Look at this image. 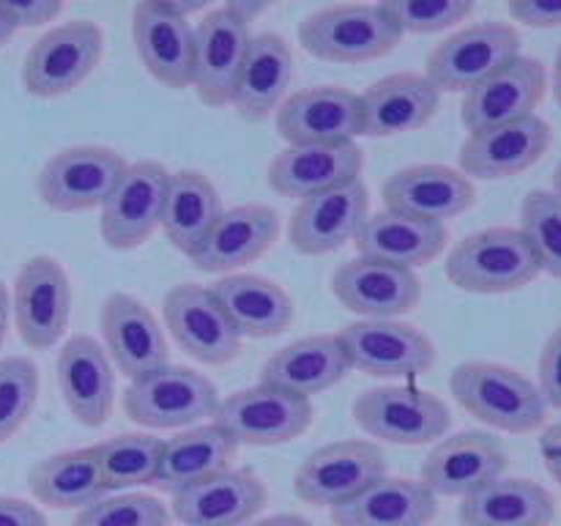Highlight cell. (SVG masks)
Returning <instances> with one entry per match:
<instances>
[{
  "label": "cell",
  "mask_w": 561,
  "mask_h": 526,
  "mask_svg": "<svg viewBox=\"0 0 561 526\" xmlns=\"http://www.w3.org/2000/svg\"><path fill=\"white\" fill-rule=\"evenodd\" d=\"M365 168V153L356 142L334 146H288L268 164V186L283 197H305L351 184Z\"/></svg>",
  "instance_id": "cell-28"
},
{
  "label": "cell",
  "mask_w": 561,
  "mask_h": 526,
  "mask_svg": "<svg viewBox=\"0 0 561 526\" xmlns=\"http://www.w3.org/2000/svg\"><path fill=\"white\" fill-rule=\"evenodd\" d=\"M247 526H312V524L296 513H279V515H268V518H261V521H252V524Z\"/></svg>",
  "instance_id": "cell-50"
},
{
  "label": "cell",
  "mask_w": 561,
  "mask_h": 526,
  "mask_svg": "<svg viewBox=\"0 0 561 526\" xmlns=\"http://www.w3.org/2000/svg\"><path fill=\"white\" fill-rule=\"evenodd\" d=\"M225 5H228V9L233 11L241 22H244V25H250L252 20H257V16L266 14L268 11L266 0H228Z\"/></svg>",
  "instance_id": "cell-49"
},
{
  "label": "cell",
  "mask_w": 561,
  "mask_h": 526,
  "mask_svg": "<svg viewBox=\"0 0 561 526\" xmlns=\"http://www.w3.org/2000/svg\"><path fill=\"white\" fill-rule=\"evenodd\" d=\"M553 192L561 197V162H559V168L553 170Z\"/></svg>",
  "instance_id": "cell-55"
},
{
  "label": "cell",
  "mask_w": 561,
  "mask_h": 526,
  "mask_svg": "<svg viewBox=\"0 0 561 526\" xmlns=\"http://www.w3.org/2000/svg\"><path fill=\"white\" fill-rule=\"evenodd\" d=\"M551 142V124L537 113L491 129L471 132L458 153L460 173L480 181L513 179L535 168L548 153Z\"/></svg>",
  "instance_id": "cell-17"
},
{
  "label": "cell",
  "mask_w": 561,
  "mask_h": 526,
  "mask_svg": "<svg viewBox=\"0 0 561 526\" xmlns=\"http://www.w3.org/2000/svg\"><path fill=\"white\" fill-rule=\"evenodd\" d=\"M383 208L405 217L442 222L469 211L477 203V186L469 175L449 164H409L389 175L381 186Z\"/></svg>",
  "instance_id": "cell-21"
},
{
  "label": "cell",
  "mask_w": 561,
  "mask_h": 526,
  "mask_svg": "<svg viewBox=\"0 0 561 526\" xmlns=\"http://www.w3.org/2000/svg\"><path fill=\"white\" fill-rule=\"evenodd\" d=\"M250 38V25H244L228 5L208 9L197 22L192 88L206 107L219 110L233 102Z\"/></svg>",
  "instance_id": "cell-15"
},
{
  "label": "cell",
  "mask_w": 561,
  "mask_h": 526,
  "mask_svg": "<svg viewBox=\"0 0 561 526\" xmlns=\"http://www.w3.org/2000/svg\"><path fill=\"white\" fill-rule=\"evenodd\" d=\"M312 422V403L307 398L274 387L239 389L219 403L214 425L222 427L236 444L274 447L299 438Z\"/></svg>",
  "instance_id": "cell-11"
},
{
  "label": "cell",
  "mask_w": 561,
  "mask_h": 526,
  "mask_svg": "<svg viewBox=\"0 0 561 526\" xmlns=\"http://www.w3.org/2000/svg\"><path fill=\"white\" fill-rule=\"evenodd\" d=\"M14 33H16V25L9 20V14H5V11L0 9V47H3V44L9 42V38L14 36Z\"/></svg>",
  "instance_id": "cell-53"
},
{
  "label": "cell",
  "mask_w": 561,
  "mask_h": 526,
  "mask_svg": "<svg viewBox=\"0 0 561 526\" xmlns=\"http://www.w3.org/2000/svg\"><path fill=\"white\" fill-rule=\"evenodd\" d=\"M351 370L376 378L420 376L436 365V345L403 321H354L337 332Z\"/></svg>",
  "instance_id": "cell-13"
},
{
  "label": "cell",
  "mask_w": 561,
  "mask_h": 526,
  "mask_svg": "<svg viewBox=\"0 0 561 526\" xmlns=\"http://www.w3.org/2000/svg\"><path fill=\"white\" fill-rule=\"evenodd\" d=\"M102 482L107 491H124L135 485H151L159 480L162 464V438L151 433H121L93 444Z\"/></svg>",
  "instance_id": "cell-39"
},
{
  "label": "cell",
  "mask_w": 561,
  "mask_h": 526,
  "mask_svg": "<svg viewBox=\"0 0 561 526\" xmlns=\"http://www.w3.org/2000/svg\"><path fill=\"white\" fill-rule=\"evenodd\" d=\"M438 502L420 480L381 477L332 510L334 526H427Z\"/></svg>",
  "instance_id": "cell-33"
},
{
  "label": "cell",
  "mask_w": 561,
  "mask_h": 526,
  "mask_svg": "<svg viewBox=\"0 0 561 526\" xmlns=\"http://www.w3.org/2000/svg\"><path fill=\"white\" fill-rule=\"evenodd\" d=\"M131 38L142 66L159 85L184 91L192 85L195 27L173 14L168 3H137L131 11Z\"/></svg>",
  "instance_id": "cell-26"
},
{
  "label": "cell",
  "mask_w": 561,
  "mask_h": 526,
  "mask_svg": "<svg viewBox=\"0 0 561 526\" xmlns=\"http://www.w3.org/2000/svg\"><path fill=\"white\" fill-rule=\"evenodd\" d=\"M540 263L518 228H485L460 239L444 274L466 294L496 296L520 290L540 277Z\"/></svg>",
  "instance_id": "cell-3"
},
{
  "label": "cell",
  "mask_w": 561,
  "mask_h": 526,
  "mask_svg": "<svg viewBox=\"0 0 561 526\" xmlns=\"http://www.w3.org/2000/svg\"><path fill=\"white\" fill-rule=\"evenodd\" d=\"M277 236V211L263 203H244V206L222 211V217L214 222V228L208 230L203 244L192 255V263L206 274L236 272V268L266 255Z\"/></svg>",
  "instance_id": "cell-29"
},
{
  "label": "cell",
  "mask_w": 561,
  "mask_h": 526,
  "mask_svg": "<svg viewBox=\"0 0 561 526\" xmlns=\"http://www.w3.org/2000/svg\"><path fill=\"white\" fill-rule=\"evenodd\" d=\"M348 373L351 362L337 334H310L268 356L261 384L310 400V395L337 387Z\"/></svg>",
  "instance_id": "cell-30"
},
{
  "label": "cell",
  "mask_w": 561,
  "mask_h": 526,
  "mask_svg": "<svg viewBox=\"0 0 561 526\" xmlns=\"http://www.w3.org/2000/svg\"><path fill=\"white\" fill-rule=\"evenodd\" d=\"M164 323L184 354L201 365H228L241 354V338L214 299L211 288L181 283L164 294Z\"/></svg>",
  "instance_id": "cell-14"
},
{
  "label": "cell",
  "mask_w": 561,
  "mask_h": 526,
  "mask_svg": "<svg viewBox=\"0 0 561 526\" xmlns=\"http://www.w3.org/2000/svg\"><path fill=\"white\" fill-rule=\"evenodd\" d=\"M99 329L107 356L131 381L168 365V338L137 296L124 290L110 294L99 310Z\"/></svg>",
  "instance_id": "cell-23"
},
{
  "label": "cell",
  "mask_w": 561,
  "mask_h": 526,
  "mask_svg": "<svg viewBox=\"0 0 561 526\" xmlns=\"http://www.w3.org/2000/svg\"><path fill=\"white\" fill-rule=\"evenodd\" d=\"M290 77H294V53L288 42L277 33H257L250 38L230 104L244 121L261 124L283 104Z\"/></svg>",
  "instance_id": "cell-34"
},
{
  "label": "cell",
  "mask_w": 561,
  "mask_h": 526,
  "mask_svg": "<svg viewBox=\"0 0 561 526\" xmlns=\"http://www.w3.org/2000/svg\"><path fill=\"white\" fill-rule=\"evenodd\" d=\"M239 453V444L219 425H195L164 442L162 464H159V485L168 491H181L195 482L208 480L219 471L230 469V460Z\"/></svg>",
  "instance_id": "cell-38"
},
{
  "label": "cell",
  "mask_w": 561,
  "mask_h": 526,
  "mask_svg": "<svg viewBox=\"0 0 561 526\" xmlns=\"http://www.w3.org/2000/svg\"><path fill=\"white\" fill-rule=\"evenodd\" d=\"M548 91V71L542 60L518 55L504 69L463 93L460 121L471 132L491 129L535 115Z\"/></svg>",
  "instance_id": "cell-19"
},
{
  "label": "cell",
  "mask_w": 561,
  "mask_h": 526,
  "mask_svg": "<svg viewBox=\"0 0 561 526\" xmlns=\"http://www.w3.org/2000/svg\"><path fill=\"white\" fill-rule=\"evenodd\" d=\"M370 195L362 179L318 192L296 203L288 219V241L299 255L318 258L356 239L370 217Z\"/></svg>",
  "instance_id": "cell-16"
},
{
  "label": "cell",
  "mask_w": 561,
  "mask_h": 526,
  "mask_svg": "<svg viewBox=\"0 0 561 526\" xmlns=\"http://www.w3.org/2000/svg\"><path fill=\"white\" fill-rule=\"evenodd\" d=\"M222 211V197L208 175L201 170H179L170 173L159 228L175 250L192 258Z\"/></svg>",
  "instance_id": "cell-36"
},
{
  "label": "cell",
  "mask_w": 561,
  "mask_h": 526,
  "mask_svg": "<svg viewBox=\"0 0 561 526\" xmlns=\"http://www.w3.org/2000/svg\"><path fill=\"white\" fill-rule=\"evenodd\" d=\"M170 510L162 499L148 493H124V496L99 499L91 507L80 510L75 526H168Z\"/></svg>",
  "instance_id": "cell-42"
},
{
  "label": "cell",
  "mask_w": 561,
  "mask_h": 526,
  "mask_svg": "<svg viewBox=\"0 0 561 526\" xmlns=\"http://www.w3.org/2000/svg\"><path fill=\"white\" fill-rule=\"evenodd\" d=\"M557 502L540 482L526 477H499L463 496V526H551Z\"/></svg>",
  "instance_id": "cell-35"
},
{
  "label": "cell",
  "mask_w": 561,
  "mask_h": 526,
  "mask_svg": "<svg viewBox=\"0 0 561 526\" xmlns=\"http://www.w3.org/2000/svg\"><path fill=\"white\" fill-rule=\"evenodd\" d=\"M60 398L80 425L102 427L113 414L115 373L107 351L91 334L66 340L55 362Z\"/></svg>",
  "instance_id": "cell-25"
},
{
  "label": "cell",
  "mask_w": 561,
  "mask_h": 526,
  "mask_svg": "<svg viewBox=\"0 0 561 526\" xmlns=\"http://www.w3.org/2000/svg\"><path fill=\"white\" fill-rule=\"evenodd\" d=\"M211 294L239 338H277L294 323L290 294L261 274H228L214 283Z\"/></svg>",
  "instance_id": "cell-31"
},
{
  "label": "cell",
  "mask_w": 561,
  "mask_h": 526,
  "mask_svg": "<svg viewBox=\"0 0 561 526\" xmlns=\"http://www.w3.org/2000/svg\"><path fill=\"white\" fill-rule=\"evenodd\" d=\"M520 233L529 241L542 272L561 279V197L531 190L520 203Z\"/></svg>",
  "instance_id": "cell-40"
},
{
  "label": "cell",
  "mask_w": 561,
  "mask_h": 526,
  "mask_svg": "<svg viewBox=\"0 0 561 526\" xmlns=\"http://www.w3.org/2000/svg\"><path fill=\"white\" fill-rule=\"evenodd\" d=\"M510 16L526 27H561V0H513L507 5Z\"/></svg>",
  "instance_id": "cell-46"
},
{
  "label": "cell",
  "mask_w": 561,
  "mask_h": 526,
  "mask_svg": "<svg viewBox=\"0 0 561 526\" xmlns=\"http://www.w3.org/2000/svg\"><path fill=\"white\" fill-rule=\"evenodd\" d=\"M168 181L170 173L162 162L140 159L126 164L99 217V233L104 244L113 250H137L146 244L162 222Z\"/></svg>",
  "instance_id": "cell-12"
},
{
  "label": "cell",
  "mask_w": 561,
  "mask_h": 526,
  "mask_svg": "<svg viewBox=\"0 0 561 526\" xmlns=\"http://www.w3.org/2000/svg\"><path fill=\"white\" fill-rule=\"evenodd\" d=\"M219 409L217 387L203 373L184 365H164L135 378L124 392V411L131 422L153 431L195 427Z\"/></svg>",
  "instance_id": "cell-5"
},
{
  "label": "cell",
  "mask_w": 561,
  "mask_h": 526,
  "mask_svg": "<svg viewBox=\"0 0 561 526\" xmlns=\"http://www.w3.org/2000/svg\"><path fill=\"white\" fill-rule=\"evenodd\" d=\"M387 477V455L373 442H334L301 460L294 493L312 507H340Z\"/></svg>",
  "instance_id": "cell-10"
},
{
  "label": "cell",
  "mask_w": 561,
  "mask_h": 526,
  "mask_svg": "<svg viewBox=\"0 0 561 526\" xmlns=\"http://www.w3.org/2000/svg\"><path fill=\"white\" fill-rule=\"evenodd\" d=\"M383 5L394 16L403 36L405 33L427 36V33L449 31L474 14L471 0H387Z\"/></svg>",
  "instance_id": "cell-43"
},
{
  "label": "cell",
  "mask_w": 561,
  "mask_h": 526,
  "mask_svg": "<svg viewBox=\"0 0 561 526\" xmlns=\"http://www.w3.org/2000/svg\"><path fill=\"white\" fill-rule=\"evenodd\" d=\"M518 55L520 33L513 22H474L433 47L427 55L425 77L438 93H469Z\"/></svg>",
  "instance_id": "cell-4"
},
{
  "label": "cell",
  "mask_w": 561,
  "mask_h": 526,
  "mask_svg": "<svg viewBox=\"0 0 561 526\" xmlns=\"http://www.w3.org/2000/svg\"><path fill=\"white\" fill-rule=\"evenodd\" d=\"M38 400V370L27 356L0 359V444L9 442Z\"/></svg>",
  "instance_id": "cell-41"
},
{
  "label": "cell",
  "mask_w": 561,
  "mask_h": 526,
  "mask_svg": "<svg viewBox=\"0 0 561 526\" xmlns=\"http://www.w3.org/2000/svg\"><path fill=\"white\" fill-rule=\"evenodd\" d=\"M277 132L288 146H334L362 135L359 93L340 85L296 91L277 110Z\"/></svg>",
  "instance_id": "cell-18"
},
{
  "label": "cell",
  "mask_w": 561,
  "mask_h": 526,
  "mask_svg": "<svg viewBox=\"0 0 561 526\" xmlns=\"http://www.w3.org/2000/svg\"><path fill=\"white\" fill-rule=\"evenodd\" d=\"M126 170V159L107 146H71L53 153L36 175V192L53 211L77 214L104 206Z\"/></svg>",
  "instance_id": "cell-8"
},
{
  "label": "cell",
  "mask_w": 561,
  "mask_h": 526,
  "mask_svg": "<svg viewBox=\"0 0 561 526\" xmlns=\"http://www.w3.org/2000/svg\"><path fill=\"white\" fill-rule=\"evenodd\" d=\"M540 453H542V460H546L548 471H551V477L561 485V422L542 431Z\"/></svg>",
  "instance_id": "cell-48"
},
{
  "label": "cell",
  "mask_w": 561,
  "mask_h": 526,
  "mask_svg": "<svg viewBox=\"0 0 561 526\" xmlns=\"http://www.w3.org/2000/svg\"><path fill=\"white\" fill-rule=\"evenodd\" d=\"M447 225L405 217V214L383 208V211L365 219L354 244L359 258H370V261L414 272V268L436 261L447 247Z\"/></svg>",
  "instance_id": "cell-32"
},
{
  "label": "cell",
  "mask_w": 561,
  "mask_h": 526,
  "mask_svg": "<svg viewBox=\"0 0 561 526\" xmlns=\"http://www.w3.org/2000/svg\"><path fill=\"white\" fill-rule=\"evenodd\" d=\"M0 526H47V518L25 499L0 496Z\"/></svg>",
  "instance_id": "cell-47"
},
{
  "label": "cell",
  "mask_w": 561,
  "mask_h": 526,
  "mask_svg": "<svg viewBox=\"0 0 561 526\" xmlns=\"http://www.w3.org/2000/svg\"><path fill=\"white\" fill-rule=\"evenodd\" d=\"M403 38L383 3H337L312 11L299 25V44L327 64H367L392 53Z\"/></svg>",
  "instance_id": "cell-2"
},
{
  "label": "cell",
  "mask_w": 561,
  "mask_h": 526,
  "mask_svg": "<svg viewBox=\"0 0 561 526\" xmlns=\"http://www.w3.org/2000/svg\"><path fill=\"white\" fill-rule=\"evenodd\" d=\"M449 389L460 409L504 433H535L548 416L537 384L499 362H463L449 376Z\"/></svg>",
  "instance_id": "cell-1"
},
{
  "label": "cell",
  "mask_w": 561,
  "mask_h": 526,
  "mask_svg": "<svg viewBox=\"0 0 561 526\" xmlns=\"http://www.w3.org/2000/svg\"><path fill=\"white\" fill-rule=\"evenodd\" d=\"M266 482L250 469H225L173 493L175 518L184 526H247L266 507Z\"/></svg>",
  "instance_id": "cell-24"
},
{
  "label": "cell",
  "mask_w": 561,
  "mask_h": 526,
  "mask_svg": "<svg viewBox=\"0 0 561 526\" xmlns=\"http://www.w3.org/2000/svg\"><path fill=\"white\" fill-rule=\"evenodd\" d=\"M168 9L173 11V14L190 20V16L197 14V11H208V3L206 0H168Z\"/></svg>",
  "instance_id": "cell-51"
},
{
  "label": "cell",
  "mask_w": 561,
  "mask_h": 526,
  "mask_svg": "<svg viewBox=\"0 0 561 526\" xmlns=\"http://www.w3.org/2000/svg\"><path fill=\"white\" fill-rule=\"evenodd\" d=\"M11 316L27 348L47 351L58 345L71 316V283L64 263L53 255L22 263L11 294Z\"/></svg>",
  "instance_id": "cell-9"
},
{
  "label": "cell",
  "mask_w": 561,
  "mask_h": 526,
  "mask_svg": "<svg viewBox=\"0 0 561 526\" xmlns=\"http://www.w3.org/2000/svg\"><path fill=\"white\" fill-rule=\"evenodd\" d=\"M0 9L16 27H38L64 14L60 0H0Z\"/></svg>",
  "instance_id": "cell-45"
},
{
  "label": "cell",
  "mask_w": 561,
  "mask_h": 526,
  "mask_svg": "<svg viewBox=\"0 0 561 526\" xmlns=\"http://www.w3.org/2000/svg\"><path fill=\"white\" fill-rule=\"evenodd\" d=\"M553 96H557V102L561 107V47L557 53V66H553Z\"/></svg>",
  "instance_id": "cell-54"
},
{
  "label": "cell",
  "mask_w": 561,
  "mask_h": 526,
  "mask_svg": "<svg viewBox=\"0 0 561 526\" xmlns=\"http://www.w3.org/2000/svg\"><path fill=\"white\" fill-rule=\"evenodd\" d=\"M27 488L36 502L55 510H85L107 493L91 447L66 449L38 460L27 471Z\"/></svg>",
  "instance_id": "cell-37"
},
{
  "label": "cell",
  "mask_w": 561,
  "mask_h": 526,
  "mask_svg": "<svg viewBox=\"0 0 561 526\" xmlns=\"http://www.w3.org/2000/svg\"><path fill=\"white\" fill-rule=\"evenodd\" d=\"M362 135L394 137L422 129L436 118L442 93L425 75L400 71L373 82L359 96Z\"/></svg>",
  "instance_id": "cell-27"
},
{
  "label": "cell",
  "mask_w": 561,
  "mask_h": 526,
  "mask_svg": "<svg viewBox=\"0 0 561 526\" xmlns=\"http://www.w3.org/2000/svg\"><path fill=\"white\" fill-rule=\"evenodd\" d=\"M354 420L367 436L398 447H422L447 436L449 405L416 387H376L354 403Z\"/></svg>",
  "instance_id": "cell-7"
},
{
  "label": "cell",
  "mask_w": 561,
  "mask_h": 526,
  "mask_svg": "<svg viewBox=\"0 0 561 526\" xmlns=\"http://www.w3.org/2000/svg\"><path fill=\"white\" fill-rule=\"evenodd\" d=\"M332 290L340 305L362 316V321H394L422 301V279L416 272L370 258L343 263L332 274Z\"/></svg>",
  "instance_id": "cell-20"
},
{
  "label": "cell",
  "mask_w": 561,
  "mask_h": 526,
  "mask_svg": "<svg viewBox=\"0 0 561 526\" xmlns=\"http://www.w3.org/2000/svg\"><path fill=\"white\" fill-rule=\"evenodd\" d=\"M9 318H11V296L5 285L0 283V345H3L5 332H9Z\"/></svg>",
  "instance_id": "cell-52"
},
{
  "label": "cell",
  "mask_w": 561,
  "mask_h": 526,
  "mask_svg": "<svg viewBox=\"0 0 561 526\" xmlns=\"http://www.w3.org/2000/svg\"><path fill=\"white\" fill-rule=\"evenodd\" d=\"M537 376H540L537 389H540L548 409L561 411V327L553 329L551 338L542 345L540 362H537Z\"/></svg>",
  "instance_id": "cell-44"
},
{
  "label": "cell",
  "mask_w": 561,
  "mask_h": 526,
  "mask_svg": "<svg viewBox=\"0 0 561 526\" xmlns=\"http://www.w3.org/2000/svg\"><path fill=\"white\" fill-rule=\"evenodd\" d=\"M507 449L496 436L463 431L442 438L422 464V485L433 496H469L507 471Z\"/></svg>",
  "instance_id": "cell-22"
},
{
  "label": "cell",
  "mask_w": 561,
  "mask_h": 526,
  "mask_svg": "<svg viewBox=\"0 0 561 526\" xmlns=\"http://www.w3.org/2000/svg\"><path fill=\"white\" fill-rule=\"evenodd\" d=\"M104 55V31L91 20H71L53 27L22 60V85L31 96L58 99L91 77Z\"/></svg>",
  "instance_id": "cell-6"
}]
</instances>
